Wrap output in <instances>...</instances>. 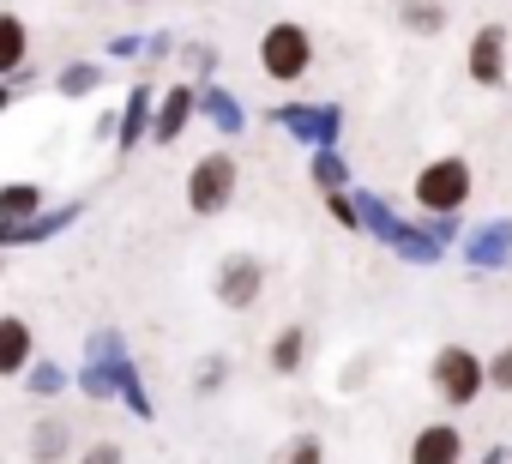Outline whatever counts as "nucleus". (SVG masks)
<instances>
[{
  "label": "nucleus",
  "mask_w": 512,
  "mask_h": 464,
  "mask_svg": "<svg viewBox=\"0 0 512 464\" xmlns=\"http://www.w3.org/2000/svg\"><path fill=\"white\" fill-rule=\"evenodd\" d=\"M476 193V169L470 157H428L410 181V199L428 211V217H446V211H464Z\"/></svg>",
  "instance_id": "nucleus-1"
},
{
  "label": "nucleus",
  "mask_w": 512,
  "mask_h": 464,
  "mask_svg": "<svg viewBox=\"0 0 512 464\" xmlns=\"http://www.w3.org/2000/svg\"><path fill=\"white\" fill-rule=\"evenodd\" d=\"M85 362H103V368H109L115 404H127L139 422L157 416V404H151V392H145V380H139V368H133V356H127V338H121L115 326H97V332L85 338Z\"/></svg>",
  "instance_id": "nucleus-2"
},
{
  "label": "nucleus",
  "mask_w": 512,
  "mask_h": 464,
  "mask_svg": "<svg viewBox=\"0 0 512 464\" xmlns=\"http://www.w3.org/2000/svg\"><path fill=\"white\" fill-rule=\"evenodd\" d=\"M308 67H314V31L296 25V19L266 25V37H260V73L272 85H302Z\"/></svg>",
  "instance_id": "nucleus-3"
},
{
  "label": "nucleus",
  "mask_w": 512,
  "mask_h": 464,
  "mask_svg": "<svg viewBox=\"0 0 512 464\" xmlns=\"http://www.w3.org/2000/svg\"><path fill=\"white\" fill-rule=\"evenodd\" d=\"M428 380H434V392H440L452 410H464V404H476V398L488 392V362H482L470 344H440L434 362H428Z\"/></svg>",
  "instance_id": "nucleus-4"
},
{
  "label": "nucleus",
  "mask_w": 512,
  "mask_h": 464,
  "mask_svg": "<svg viewBox=\"0 0 512 464\" xmlns=\"http://www.w3.org/2000/svg\"><path fill=\"white\" fill-rule=\"evenodd\" d=\"M235 187H241V163L229 151H205L187 169V211L193 217H217V211L235 205Z\"/></svg>",
  "instance_id": "nucleus-5"
},
{
  "label": "nucleus",
  "mask_w": 512,
  "mask_h": 464,
  "mask_svg": "<svg viewBox=\"0 0 512 464\" xmlns=\"http://www.w3.org/2000/svg\"><path fill=\"white\" fill-rule=\"evenodd\" d=\"M272 115V127H284L296 145H308V151H326V145H338L344 139V109L338 103H278V109H266Z\"/></svg>",
  "instance_id": "nucleus-6"
},
{
  "label": "nucleus",
  "mask_w": 512,
  "mask_h": 464,
  "mask_svg": "<svg viewBox=\"0 0 512 464\" xmlns=\"http://www.w3.org/2000/svg\"><path fill=\"white\" fill-rule=\"evenodd\" d=\"M506 49H512L506 25H476V31H470V49H464V73H470V85H482V91L506 85V73H512Z\"/></svg>",
  "instance_id": "nucleus-7"
},
{
  "label": "nucleus",
  "mask_w": 512,
  "mask_h": 464,
  "mask_svg": "<svg viewBox=\"0 0 512 464\" xmlns=\"http://www.w3.org/2000/svg\"><path fill=\"white\" fill-rule=\"evenodd\" d=\"M464 266L470 272H506L512 266V217H488L476 229H464Z\"/></svg>",
  "instance_id": "nucleus-8"
},
{
  "label": "nucleus",
  "mask_w": 512,
  "mask_h": 464,
  "mask_svg": "<svg viewBox=\"0 0 512 464\" xmlns=\"http://www.w3.org/2000/svg\"><path fill=\"white\" fill-rule=\"evenodd\" d=\"M217 302L229 308V314H247L253 302H260V290H266V266L253 260V254H229L223 266H217Z\"/></svg>",
  "instance_id": "nucleus-9"
},
{
  "label": "nucleus",
  "mask_w": 512,
  "mask_h": 464,
  "mask_svg": "<svg viewBox=\"0 0 512 464\" xmlns=\"http://www.w3.org/2000/svg\"><path fill=\"white\" fill-rule=\"evenodd\" d=\"M199 121V85H169L157 97V121H151V145H175L187 127Z\"/></svg>",
  "instance_id": "nucleus-10"
},
{
  "label": "nucleus",
  "mask_w": 512,
  "mask_h": 464,
  "mask_svg": "<svg viewBox=\"0 0 512 464\" xmlns=\"http://www.w3.org/2000/svg\"><path fill=\"white\" fill-rule=\"evenodd\" d=\"M157 97H163V91H151V85H133V91H127V103H121V127H115V151H121V157H133V151L151 139Z\"/></svg>",
  "instance_id": "nucleus-11"
},
{
  "label": "nucleus",
  "mask_w": 512,
  "mask_h": 464,
  "mask_svg": "<svg viewBox=\"0 0 512 464\" xmlns=\"http://www.w3.org/2000/svg\"><path fill=\"white\" fill-rule=\"evenodd\" d=\"M404 266H434L440 254H446V242H440V229H434V217H398V229H392V242H386Z\"/></svg>",
  "instance_id": "nucleus-12"
},
{
  "label": "nucleus",
  "mask_w": 512,
  "mask_h": 464,
  "mask_svg": "<svg viewBox=\"0 0 512 464\" xmlns=\"http://www.w3.org/2000/svg\"><path fill=\"white\" fill-rule=\"evenodd\" d=\"M37 362V332L19 314H0V380H25V368Z\"/></svg>",
  "instance_id": "nucleus-13"
},
{
  "label": "nucleus",
  "mask_w": 512,
  "mask_h": 464,
  "mask_svg": "<svg viewBox=\"0 0 512 464\" xmlns=\"http://www.w3.org/2000/svg\"><path fill=\"white\" fill-rule=\"evenodd\" d=\"M410 464H464V428H458V422H428V428H416Z\"/></svg>",
  "instance_id": "nucleus-14"
},
{
  "label": "nucleus",
  "mask_w": 512,
  "mask_h": 464,
  "mask_svg": "<svg viewBox=\"0 0 512 464\" xmlns=\"http://www.w3.org/2000/svg\"><path fill=\"white\" fill-rule=\"evenodd\" d=\"M199 121H211L223 139H241V133H247V109H241V97L223 91V85H199Z\"/></svg>",
  "instance_id": "nucleus-15"
},
{
  "label": "nucleus",
  "mask_w": 512,
  "mask_h": 464,
  "mask_svg": "<svg viewBox=\"0 0 512 464\" xmlns=\"http://www.w3.org/2000/svg\"><path fill=\"white\" fill-rule=\"evenodd\" d=\"M31 67V31L19 13H0V79H13Z\"/></svg>",
  "instance_id": "nucleus-16"
},
{
  "label": "nucleus",
  "mask_w": 512,
  "mask_h": 464,
  "mask_svg": "<svg viewBox=\"0 0 512 464\" xmlns=\"http://www.w3.org/2000/svg\"><path fill=\"white\" fill-rule=\"evenodd\" d=\"M49 205V193L37 181H0V223H31Z\"/></svg>",
  "instance_id": "nucleus-17"
},
{
  "label": "nucleus",
  "mask_w": 512,
  "mask_h": 464,
  "mask_svg": "<svg viewBox=\"0 0 512 464\" xmlns=\"http://www.w3.org/2000/svg\"><path fill=\"white\" fill-rule=\"evenodd\" d=\"M398 25L410 37H440L452 25V13H446V0H398Z\"/></svg>",
  "instance_id": "nucleus-18"
},
{
  "label": "nucleus",
  "mask_w": 512,
  "mask_h": 464,
  "mask_svg": "<svg viewBox=\"0 0 512 464\" xmlns=\"http://www.w3.org/2000/svg\"><path fill=\"white\" fill-rule=\"evenodd\" d=\"M266 362H272V374H302V362H308V326H284L272 338Z\"/></svg>",
  "instance_id": "nucleus-19"
},
{
  "label": "nucleus",
  "mask_w": 512,
  "mask_h": 464,
  "mask_svg": "<svg viewBox=\"0 0 512 464\" xmlns=\"http://www.w3.org/2000/svg\"><path fill=\"white\" fill-rule=\"evenodd\" d=\"M67 446H73V428H67L61 416H43V422L31 428V458H37V464H61Z\"/></svg>",
  "instance_id": "nucleus-20"
},
{
  "label": "nucleus",
  "mask_w": 512,
  "mask_h": 464,
  "mask_svg": "<svg viewBox=\"0 0 512 464\" xmlns=\"http://www.w3.org/2000/svg\"><path fill=\"white\" fill-rule=\"evenodd\" d=\"M356 205H362V236H374V242L386 248L392 229H398V211H392L380 193H368V187H356Z\"/></svg>",
  "instance_id": "nucleus-21"
},
{
  "label": "nucleus",
  "mask_w": 512,
  "mask_h": 464,
  "mask_svg": "<svg viewBox=\"0 0 512 464\" xmlns=\"http://www.w3.org/2000/svg\"><path fill=\"white\" fill-rule=\"evenodd\" d=\"M97 85H103V61H73V67H61V73H55V91H61V97H73V103H79V97H91Z\"/></svg>",
  "instance_id": "nucleus-22"
},
{
  "label": "nucleus",
  "mask_w": 512,
  "mask_h": 464,
  "mask_svg": "<svg viewBox=\"0 0 512 464\" xmlns=\"http://www.w3.org/2000/svg\"><path fill=\"white\" fill-rule=\"evenodd\" d=\"M308 175H314V187H320V193H332V187H350V163H344V151H338V145L314 151V157H308Z\"/></svg>",
  "instance_id": "nucleus-23"
},
{
  "label": "nucleus",
  "mask_w": 512,
  "mask_h": 464,
  "mask_svg": "<svg viewBox=\"0 0 512 464\" xmlns=\"http://www.w3.org/2000/svg\"><path fill=\"white\" fill-rule=\"evenodd\" d=\"M25 392H31V398H55V392H67V368L49 362V356H37V362L25 368Z\"/></svg>",
  "instance_id": "nucleus-24"
},
{
  "label": "nucleus",
  "mask_w": 512,
  "mask_h": 464,
  "mask_svg": "<svg viewBox=\"0 0 512 464\" xmlns=\"http://www.w3.org/2000/svg\"><path fill=\"white\" fill-rule=\"evenodd\" d=\"M326 211L338 229H362V205H356V187H332L326 193Z\"/></svg>",
  "instance_id": "nucleus-25"
},
{
  "label": "nucleus",
  "mask_w": 512,
  "mask_h": 464,
  "mask_svg": "<svg viewBox=\"0 0 512 464\" xmlns=\"http://www.w3.org/2000/svg\"><path fill=\"white\" fill-rule=\"evenodd\" d=\"M79 392L97 398V404H115V380H109V368H103V362H85V368H79Z\"/></svg>",
  "instance_id": "nucleus-26"
},
{
  "label": "nucleus",
  "mask_w": 512,
  "mask_h": 464,
  "mask_svg": "<svg viewBox=\"0 0 512 464\" xmlns=\"http://www.w3.org/2000/svg\"><path fill=\"white\" fill-rule=\"evenodd\" d=\"M278 464H326V440H320V434H296V440L278 452Z\"/></svg>",
  "instance_id": "nucleus-27"
},
{
  "label": "nucleus",
  "mask_w": 512,
  "mask_h": 464,
  "mask_svg": "<svg viewBox=\"0 0 512 464\" xmlns=\"http://www.w3.org/2000/svg\"><path fill=\"white\" fill-rule=\"evenodd\" d=\"M223 380H229V356H205V362H199V374H193V392H199V398H211Z\"/></svg>",
  "instance_id": "nucleus-28"
},
{
  "label": "nucleus",
  "mask_w": 512,
  "mask_h": 464,
  "mask_svg": "<svg viewBox=\"0 0 512 464\" xmlns=\"http://www.w3.org/2000/svg\"><path fill=\"white\" fill-rule=\"evenodd\" d=\"M488 386H494V392H506V398H512V344H500V350H494V356H488Z\"/></svg>",
  "instance_id": "nucleus-29"
},
{
  "label": "nucleus",
  "mask_w": 512,
  "mask_h": 464,
  "mask_svg": "<svg viewBox=\"0 0 512 464\" xmlns=\"http://www.w3.org/2000/svg\"><path fill=\"white\" fill-rule=\"evenodd\" d=\"M187 67L199 73V85H211V73H217V49H211V43H187Z\"/></svg>",
  "instance_id": "nucleus-30"
},
{
  "label": "nucleus",
  "mask_w": 512,
  "mask_h": 464,
  "mask_svg": "<svg viewBox=\"0 0 512 464\" xmlns=\"http://www.w3.org/2000/svg\"><path fill=\"white\" fill-rule=\"evenodd\" d=\"M79 464H127V452H121L115 440H97V446H85V452H79Z\"/></svg>",
  "instance_id": "nucleus-31"
},
{
  "label": "nucleus",
  "mask_w": 512,
  "mask_h": 464,
  "mask_svg": "<svg viewBox=\"0 0 512 464\" xmlns=\"http://www.w3.org/2000/svg\"><path fill=\"white\" fill-rule=\"evenodd\" d=\"M103 49H109V61H133V55H145V37H133V31H127V37H109Z\"/></svg>",
  "instance_id": "nucleus-32"
},
{
  "label": "nucleus",
  "mask_w": 512,
  "mask_h": 464,
  "mask_svg": "<svg viewBox=\"0 0 512 464\" xmlns=\"http://www.w3.org/2000/svg\"><path fill=\"white\" fill-rule=\"evenodd\" d=\"M145 55H151V61L175 55V37H169V31H151V37H145Z\"/></svg>",
  "instance_id": "nucleus-33"
},
{
  "label": "nucleus",
  "mask_w": 512,
  "mask_h": 464,
  "mask_svg": "<svg viewBox=\"0 0 512 464\" xmlns=\"http://www.w3.org/2000/svg\"><path fill=\"white\" fill-rule=\"evenodd\" d=\"M13 97H19V85H13V79H0V115L13 109Z\"/></svg>",
  "instance_id": "nucleus-34"
},
{
  "label": "nucleus",
  "mask_w": 512,
  "mask_h": 464,
  "mask_svg": "<svg viewBox=\"0 0 512 464\" xmlns=\"http://www.w3.org/2000/svg\"><path fill=\"white\" fill-rule=\"evenodd\" d=\"M133 7H139V0H133Z\"/></svg>",
  "instance_id": "nucleus-35"
},
{
  "label": "nucleus",
  "mask_w": 512,
  "mask_h": 464,
  "mask_svg": "<svg viewBox=\"0 0 512 464\" xmlns=\"http://www.w3.org/2000/svg\"><path fill=\"white\" fill-rule=\"evenodd\" d=\"M482 464H488V458H482Z\"/></svg>",
  "instance_id": "nucleus-36"
}]
</instances>
